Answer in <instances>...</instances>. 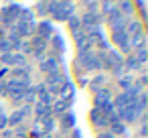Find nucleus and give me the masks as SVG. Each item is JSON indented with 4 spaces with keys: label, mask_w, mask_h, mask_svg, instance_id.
<instances>
[]
</instances>
